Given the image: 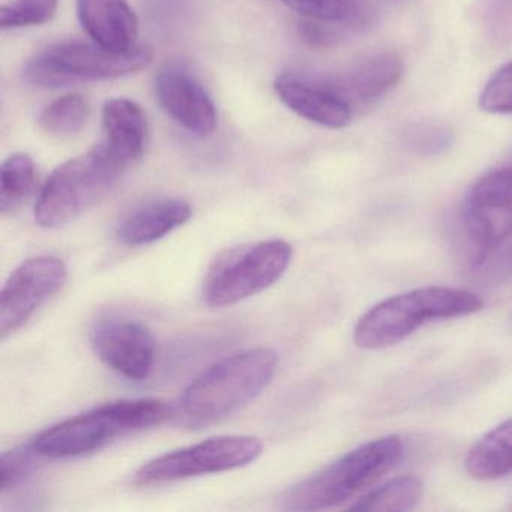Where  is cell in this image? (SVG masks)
<instances>
[{
  "label": "cell",
  "instance_id": "obj_5",
  "mask_svg": "<svg viewBox=\"0 0 512 512\" xmlns=\"http://www.w3.org/2000/svg\"><path fill=\"white\" fill-rule=\"evenodd\" d=\"M127 167L103 145L61 164L41 188L35 221L44 229H59L100 202Z\"/></svg>",
  "mask_w": 512,
  "mask_h": 512
},
{
  "label": "cell",
  "instance_id": "obj_1",
  "mask_svg": "<svg viewBox=\"0 0 512 512\" xmlns=\"http://www.w3.org/2000/svg\"><path fill=\"white\" fill-rule=\"evenodd\" d=\"M170 418L172 407L166 401H115L52 425L41 431L31 446L40 457H80L98 451L118 437L157 427Z\"/></svg>",
  "mask_w": 512,
  "mask_h": 512
},
{
  "label": "cell",
  "instance_id": "obj_22",
  "mask_svg": "<svg viewBox=\"0 0 512 512\" xmlns=\"http://www.w3.org/2000/svg\"><path fill=\"white\" fill-rule=\"evenodd\" d=\"M58 4L59 0H13L2 5L0 23L4 29L44 25L53 19Z\"/></svg>",
  "mask_w": 512,
  "mask_h": 512
},
{
  "label": "cell",
  "instance_id": "obj_27",
  "mask_svg": "<svg viewBox=\"0 0 512 512\" xmlns=\"http://www.w3.org/2000/svg\"><path fill=\"white\" fill-rule=\"evenodd\" d=\"M508 241L509 244L506 245L505 248H503L502 253L493 254V256H496V260H493V263H491L490 268H488L487 272L488 277H490L491 280L506 281L509 280V278H512V236L511 238L508 239Z\"/></svg>",
  "mask_w": 512,
  "mask_h": 512
},
{
  "label": "cell",
  "instance_id": "obj_24",
  "mask_svg": "<svg viewBox=\"0 0 512 512\" xmlns=\"http://www.w3.org/2000/svg\"><path fill=\"white\" fill-rule=\"evenodd\" d=\"M35 457L40 455L31 445L26 449L4 452L0 458V493H7L8 490H13L25 482V479L34 472Z\"/></svg>",
  "mask_w": 512,
  "mask_h": 512
},
{
  "label": "cell",
  "instance_id": "obj_2",
  "mask_svg": "<svg viewBox=\"0 0 512 512\" xmlns=\"http://www.w3.org/2000/svg\"><path fill=\"white\" fill-rule=\"evenodd\" d=\"M277 367V353L265 347L227 356L185 389L182 412L200 424L221 421L256 400L274 379Z\"/></svg>",
  "mask_w": 512,
  "mask_h": 512
},
{
  "label": "cell",
  "instance_id": "obj_21",
  "mask_svg": "<svg viewBox=\"0 0 512 512\" xmlns=\"http://www.w3.org/2000/svg\"><path fill=\"white\" fill-rule=\"evenodd\" d=\"M88 116V104L80 95H64L41 112L38 125L49 136L64 139L80 133Z\"/></svg>",
  "mask_w": 512,
  "mask_h": 512
},
{
  "label": "cell",
  "instance_id": "obj_12",
  "mask_svg": "<svg viewBox=\"0 0 512 512\" xmlns=\"http://www.w3.org/2000/svg\"><path fill=\"white\" fill-rule=\"evenodd\" d=\"M154 92L164 112L191 134L205 137L215 130L214 101L184 65H164L155 76Z\"/></svg>",
  "mask_w": 512,
  "mask_h": 512
},
{
  "label": "cell",
  "instance_id": "obj_13",
  "mask_svg": "<svg viewBox=\"0 0 512 512\" xmlns=\"http://www.w3.org/2000/svg\"><path fill=\"white\" fill-rule=\"evenodd\" d=\"M275 92L287 109L314 124L338 130L352 121V104L332 80L284 73L275 80Z\"/></svg>",
  "mask_w": 512,
  "mask_h": 512
},
{
  "label": "cell",
  "instance_id": "obj_26",
  "mask_svg": "<svg viewBox=\"0 0 512 512\" xmlns=\"http://www.w3.org/2000/svg\"><path fill=\"white\" fill-rule=\"evenodd\" d=\"M301 35L305 43L313 47H329L337 41V35L331 29L319 25L317 20H308L302 23Z\"/></svg>",
  "mask_w": 512,
  "mask_h": 512
},
{
  "label": "cell",
  "instance_id": "obj_25",
  "mask_svg": "<svg viewBox=\"0 0 512 512\" xmlns=\"http://www.w3.org/2000/svg\"><path fill=\"white\" fill-rule=\"evenodd\" d=\"M407 142L422 154H440L451 146L452 133L440 124H421L407 133Z\"/></svg>",
  "mask_w": 512,
  "mask_h": 512
},
{
  "label": "cell",
  "instance_id": "obj_17",
  "mask_svg": "<svg viewBox=\"0 0 512 512\" xmlns=\"http://www.w3.org/2000/svg\"><path fill=\"white\" fill-rule=\"evenodd\" d=\"M403 62L392 52L380 53L362 62L352 73L340 80H332L335 88L352 104L377 100L394 88L403 76Z\"/></svg>",
  "mask_w": 512,
  "mask_h": 512
},
{
  "label": "cell",
  "instance_id": "obj_20",
  "mask_svg": "<svg viewBox=\"0 0 512 512\" xmlns=\"http://www.w3.org/2000/svg\"><path fill=\"white\" fill-rule=\"evenodd\" d=\"M37 172L28 154L11 155L0 170V211L10 214L16 211L35 188Z\"/></svg>",
  "mask_w": 512,
  "mask_h": 512
},
{
  "label": "cell",
  "instance_id": "obj_14",
  "mask_svg": "<svg viewBox=\"0 0 512 512\" xmlns=\"http://www.w3.org/2000/svg\"><path fill=\"white\" fill-rule=\"evenodd\" d=\"M77 17L92 41L112 52L136 47L139 20L127 0H76Z\"/></svg>",
  "mask_w": 512,
  "mask_h": 512
},
{
  "label": "cell",
  "instance_id": "obj_7",
  "mask_svg": "<svg viewBox=\"0 0 512 512\" xmlns=\"http://www.w3.org/2000/svg\"><path fill=\"white\" fill-rule=\"evenodd\" d=\"M292 254V245L281 239L227 251L209 271L203 299L209 307H230L263 292L286 274Z\"/></svg>",
  "mask_w": 512,
  "mask_h": 512
},
{
  "label": "cell",
  "instance_id": "obj_16",
  "mask_svg": "<svg viewBox=\"0 0 512 512\" xmlns=\"http://www.w3.org/2000/svg\"><path fill=\"white\" fill-rule=\"evenodd\" d=\"M193 211L185 200L160 199L140 206L118 226L119 241L128 247L154 244L190 220Z\"/></svg>",
  "mask_w": 512,
  "mask_h": 512
},
{
  "label": "cell",
  "instance_id": "obj_4",
  "mask_svg": "<svg viewBox=\"0 0 512 512\" xmlns=\"http://www.w3.org/2000/svg\"><path fill=\"white\" fill-rule=\"evenodd\" d=\"M403 452L404 445L398 436L380 437L364 443L290 487L281 499L284 509L323 511L337 508L394 469Z\"/></svg>",
  "mask_w": 512,
  "mask_h": 512
},
{
  "label": "cell",
  "instance_id": "obj_19",
  "mask_svg": "<svg viewBox=\"0 0 512 512\" xmlns=\"http://www.w3.org/2000/svg\"><path fill=\"white\" fill-rule=\"evenodd\" d=\"M424 487L415 476H400L386 482L376 490L356 500L350 511L356 512H404L415 508L421 500Z\"/></svg>",
  "mask_w": 512,
  "mask_h": 512
},
{
  "label": "cell",
  "instance_id": "obj_9",
  "mask_svg": "<svg viewBox=\"0 0 512 512\" xmlns=\"http://www.w3.org/2000/svg\"><path fill=\"white\" fill-rule=\"evenodd\" d=\"M463 227L473 266H482L512 236V167L482 176L467 193Z\"/></svg>",
  "mask_w": 512,
  "mask_h": 512
},
{
  "label": "cell",
  "instance_id": "obj_23",
  "mask_svg": "<svg viewBox=\"0 0 512 512\" xmlns=\"http://www.w3.org/2000/svg\"><path fill=\"white\" fill-rule=\"evenodd\" d=\"M479 106L484 112L512 113V62L503 65L485 85Z\"/></svg>",
  "mask_w": 512,
  "mask_h": 512
},
{
  "label": "cell",
  "instance_id": "obj_18",
  "mask_svg": "<svg viewBox=\"0 0 512 512\" xmlns=\"http://www.w3.org/2000/svg\"><path fill=\"white\" fill-rule=\"evenodd\" d=\"M466 470L479 481H493L512 473V418L497 425L470 448Z\"/></svg>",
  "mask_w": 512,
  "mask_h": 512
},
{
  "label": "cell",
  "instance_id": "obj_8",
  "mask_svg": "<svg viewBox=\"0 0 512 512\" xmlns=\"http://www.w3.org/2000/svg\"><path fill=\"white\" fill-rule=\"evenodd\" d=\"M262 442L245 434L217 436L160 455L140 467L137 484L154 485L239 469L262 454Z\"/></svg>",
  "mask_w": 512,
  "mask_h": 512
},
{
  "label": "cell",
  "instance_id": "obj_6",
  "mask_svg": "<svg viewBox=\"0 0 512 512\" xmlns=\"http://www.w3.org/2000/svg\"><path fill=\"white\" fill-rule=\"evenodd\" d=\"M151 52L136 46L112 52L92 43L65 41L38 53L25 68V79L40 88H65L79 83L106 82L131 76L148 67Z\"/></svg>",
  "mask_w": 512,
  "mask_h": 512
},
{
  "label": "cell",
  "instance_id": "obj_29",
  "mask_svg": "<svg viewBox=\"0 0 512 512\" xmlns=\"http://www.w3.org/2000/svg\"><path fill=\"white\" fill-rule=\"evenodd\" d=\"M512 167V166H511Z\"/></svg>",
  "mask_w": 512,
  "mask_h": 512
},
{
  "label": "cell",
  "instance_id": "obj_28",
  "mask_svg": "<svg viewBox=\"0 0 512 512\" xmlns=\"http://www.w3.org/2000/svg\"><path fill=\"white\" fill-rule=\"evenodd\" d=\"M511 509H512V505H511Z\"/></svg>",
  "mask_w": 512,
  "mask_h": 512
},
{
  "label": "cell",
  "instance_id": "obj_3",
  "mask_svg": "<svg viewBox=\"0 0 512 512\" xmlns=\"http://www.w3.org/2000/svg\"><path fill=\"white\" fill-rule=\"evenodd\" d=\"M484 308L475 293L449 287H422L374 305L356 323L359 349L379 350L401 343L430 320L470 316Z\"/></svg>",
  "mask_w": 512,
  "mask_h": 512
},
{
  "label": "cell",
  "instance_id": "obj_15",
  "mask_svg": "<svg viewBox=\"0 0 512 512\" xmlns=\"http://www.w3.org/2000/svg\"><path fill=\"white\" fill-rule=\"evenodd\" d=\"M148 142V121L139 104L127 98H113L104 104L101 145L125 167L142 158Z\"/></svg>",
  "mask_w": 512,
  "mask_h": 512
},
{
  "label": "cell",
  "instance_id": "obj_10",
  "mask_svg": "<svg viewBox=\"0 0 512 512\" xmlns=\"http://www.w3.org/2000/svg\"><path fill=\"white\" fill-rule=\"evenodd\" d=\"M67 278V266L59 257L37 256L23 262L0 295L2 340L19 331L47 299L64 287Z\"/></svg>",
  "mask_w": 512,
  "mask_h": 512
},
{
  "label": "cell",
  "instance_id": "obj_11",
  "mask_svg": "<svg viewBox=\"0 0 512 512\" xmlns=\"http://www.w3.org/2000/svg\"><path fill=\"white\" fill-rule=\"evenodd\" d=\"M91 341L101 361L127 379H148L154 368V335L139 320L104 317L92 328Z\"/></svg>",
  "mask_w": 512,
  "mask_h": 512
}]
</instances>
